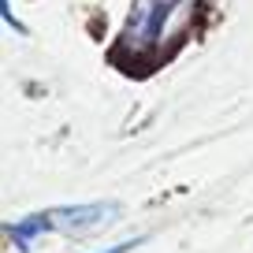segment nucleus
I'll use <instances>...</instances> for the list:
<instances>
[{
    "label": "nucleus",
    "mask_w": 253,
    "mask_h": 253,
    "mask_svg": "<svg viewBox=\"0 0 253 253\" xmlns=\"http://www.w3.org/2000/svg\"><path fill=\"white\" fill-rule=\"evenodd\" d=\"M138 246H142V238H126V242L108 246V250H101V253H130V250H138Z\"/></svg>",
    "instance_id": "20e7f679"
},
{
    "label": "nucleus",
    "mask_w": 253,
    "mask_h": 253,
    "mask_svg": "<svg viewBox=\"0 0 253 253\" xmlns=\"http://www.w3.org/2000/svg\"><path fill=\"white\" fill-rule=\"evenodd\" d=\"M45 216L41 212H34V216H23V220H15V223H8V238L19 246L23 253H30V246H34V238L38 235H45Z\"/></svg>",
    "instance_id": "7ed1b4c3"
},
{
    "label": "nucleus",
    "mask_w": 253,
    "mask_h": 253,
    "mask_svg": "<svg viewBox=\"0 0 253 253\" xmlns=\"http://www.w3.org/2000/svg\"><path fill=\"white\" fill-rule=\"evenodd\" d=\"M175 0H134V8L123 26V52L126 56H149L157 41H164L168 11Z\"/></svg>",
    "instance_id": "f257e3e1"
},
{
    "label": "nucleus",
    "mask_w": 253,
    "mask_h": 253,
    "mask_svg": "<svg viewBox=\"0 0 253 253\" xmlns=\"http://www.w3.org/2000/svg\"><path fill=\"white\" fill-rule=\"evenodd\" d=\"M45 227L48 231H63V235H93V231L108 227L119 216L116 205H60V209H45Z\"/></svg>",
    "instance_id": "f03ea898"
}]
</instances>
